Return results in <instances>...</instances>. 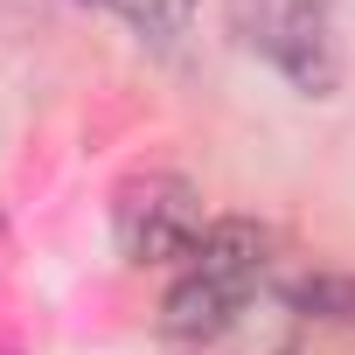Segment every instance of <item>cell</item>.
<instances>
[{"label":"cell","instance_id":"cell-1","mask_svg":"<svg viewBox=\"0 0 355 355\" xmlns=\"http://www.w3.org/2000/svg\"><path fill=\"white\" fill-rule=\"evenodd\" d=\"M265 279V230L258 223H209V237L196 244V258L182 265L160 320L174 341H216L237 327V313L251 306Z\"/></svg>","mask_w":355,"mask_h":355},{"label":"cell","instance_id":"cell-2","mask_svg":"<svg viewBox=\"0 0 355 355\" xmlns=\"http://www.w3.org/2000/svg\"><path fill=\"white\" fill-rule=\"evenodd\" d=\"M230 15V35L279 63L300 91H327L334 84V49H327V28H334V0H223Z\"/></svg>","mask_w":355,"mask_h":355},{"label":"cell","instance_id":"cell-3","mask_svg":"<svg viewBox=\"0 0 355 355\" xmlns=\"http://www.w3.org/2000/svg\"><path fill=\"white\" fill-rule=\"evenodd\" d=\"M112 230H119V251L132 265H189L196 244L209 237L202 196L182 174H132L112 202Z\"/></svg>","mask_w":355,"mask_h":355},{"label":"cell","instance_id":"cell-4","mask_svg":"<svg viewBox=\"0 0 355 355\" xmlns=\"http://www.w3.org/2000/svg\"><path fill=\"white\" fill-rule=\"evenodd\" d=\"M300 313H320V320H355V279H306L293 293Z\"/></svg>","mask_w":355,"mask_h":355},{"label":"cell","instance_id":"cell-5","mask_svg":"<svg viewBox=\"0 0 355 355\" xmlns=\"http://www.w3.org/2000/svg\"><path fill=\"white\" fill-rule=\"evenodd\" d=\"M112 8H119L139 35H174V28L196 15V0H112Z\"/></svg>","mask_w":355,"mask_h":355}]
</instances>
